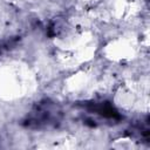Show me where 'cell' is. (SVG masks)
<instances>
[{
    "mask_svg": "<svg viewBox=\"0 0 150 150\" xmlns=\"http://www.w3.org/2000/svg\"><path fill=\"white\" fill-rule=\"evenodd\" d=\"M89 109L102 117L110 118V120H120V114L117 110L108 102H100V103H89Z\"/></svg>",
    "mask_w": 150,
    "mask_h": 150,
    "instance_id": "7a4b0ae2",
    "label": "cell"
},
{
    "mask_svg": "<svg viewBox=\"0 0 150 150\" xmlns=\"http://www.w3.org/2000/svg\"><path fill=\"white\" fill-rule=\"evenodd\" d=\"M59 114L60 111L57 110L55 104H52L49 102H43L32 111L29 117H27L26 125L27 127L34 125L35 128H40L42 125L54 123L55 121H57Z\"/></svg>",
    "mask_w": 150,
    "mask_h": 150,
    "instance_id": "6da1fadb",
    "label": "cell"
}]
</instances>
